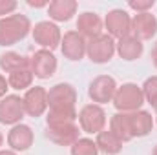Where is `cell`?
Here are the masks:
<instances>
[{
  "mask_svg": "<svg viewBox=\"0 0 157 155\" xmlns=\"http://www.w3.org/2000/svg\"><path fill=\"white\" fill-rule=\"evenodd\" d=\"M26 115L24 100L18 95H6L0 100V124L17 126Z\"/></svg>",
  "mask_w": 157,
  "mask_h": 155,
  "instance_id": "obj_10",
  "label": "cell"
},
{
  "mask_svg": "<svg viewBox=\"0 0 157 155\" xmlns=\"http://www.w3.org/2000/svg\"><path fill=\"white\" fill-rule=\"evenodd\" d=\"M22 100H24L26 115L33 117V119L44 115L48 110V89L42 86H31L26 91V95L22 97Z\"/></svg>",
  "mask_w": 157,
  "mask_h": 155,
  "instance_id": "obj_13",
  "label": "cell"
},
{
  "mask_svg": "<svg viewBox=\"0 0 157 155\" xmlns=\"http://www.w3.org/2000/svg\"><path fill=\"white\" fill-rule=\"evenodd\" d=\"M80 135L75 122H49L46 124V137L59 146H73Z\"/></svg>",
  "mask_w": 157,
  "mask_h": 155,
  "instance_id": "obj_6",
  "label": "cell"
},
{
  "mask_svg": "<svg viewBox=\"0 0 157 155\" xmlns=\"http://www.w3.org/2000/svg\"><path fill=\"white\" fill-rule=\"evenodd\" d=\"M35 141V133L28 124H17L9 130L7 133V144L13 152H26L33 146Z\"/></svg>",
  "mask_w": 157,
  "mask_h": 155,
  "instance_id": "obj_16",
  "label": "cell"
},
{
  "mask_svg": "<svg viewBox=\"0 0 157 155\" xmlns=\"http://www.w3.org/2000/svg\"><path fill=\"white\" fill-rule=\"evenodd\" d=\"M2 142H4V135L0 133V146H2Z\"/></svg>",
  "mask_w": 157,
  "mask_h": 155,
  "instance_id": "obj_32",
  "label": "cell"
},
{
  "mask_svg": "<svg viewBox=\"0 0 157 155\" xmlns=\"http://www.w3.org/2000/svg\"><path fill=\"white\" fill-rule=\"evenodd\" d=\"M17 2L15 0H0V17L4 18V17H9V15H13V11L17 9Z\"/></svg>",
  "mask_w": 157,
  "mask_h": 155,
  "instance_id": "obj_26",
  "label": "cell"
},
{
  "mask_svg": "<svg viewBox=\"0 0 157 155\" xmlns=\"http://www.w3.org/2000/svg\"><path fill=\"white\" fill-rule=\"evenodd\" d=\"M152 62L157 68V40H155V44H154V47H152Z\"/></svg>",
  "mask_w": 157,
  "mask_h": 155,
  "instance_id": "obj_29",
  "label": "cell"
},
{
  "mask_svg": "<svg viewBox=\"0 0 157 155\" xmlns=\"http://www.w3.org/2000/svg\"><path fill=\"white\" fill-rule=\"evenodd\" d=\"M112 102L119 113H132V112L141 110V106L144 104V95H143L141 86L133 82H126L122 86H117V91Z\"/></svg>",
  "mask_w": 157,
  "mask_h": 155,
  "instance_id": "obj_4",
  "label": "cell"
},
{
  "mask_svg": "<svg viewBox=\"0 0 157 155\" xmlns=\"http://www.w3.org/2000/svg\"><path fill=\"white\" fill-rule=\"evenodd\" d=\"M0 68L6 73L17 71V70H22V68H29V59L17 53V51H6V53L0 55Z\"/></svg>",
  "mask_w": 157,
  "mask_h": 155,
  "instance_id": "obj_21",
  "label": "cell"
},
{
  "mask_svg": "<svg viewBox=\"0 0 157 155\" xmlns=\"http://www.w3.org/2000/svg\"><path fill=\"white\" fill-rule=\"evenodd\" d=\"M157 33V18L148 11V13H137L132 18V31L130 35L137 40H150Z\"/></svg>",
  "mask_w": 157,
  "mask_h": 155,
  "instance_id": "obj_14",
  "label": "cell"
},
{
  "mask_svg": "<svg viewBox=\"0 0 157 155\" xmlns=\"http://www.w3.org/2000/svg\"><path fill=\"white\" fill-rule=\"evenodd\" d=\"M71 155H99V148L95 144V141L91 139H78L73 146H70Z\"/></svg>",
  "mask_w": 157,
  "mask_h": 155,
  "instance_id": "obj_23",
  "label": "cell"
},
{
  "mask_svg": "<svg viewBox=\"0 0 157 155\" xmlns=\"http://www.w3.org/2000/svg\"><path fill=\"white\" fill-rule=\"evenodd\" d=\"M154 4H155V0H130L128 7L137 13H148L154 7Z\"/></svg>",
  "mask_w": 157,
  "mask_h": 155,
  "instance_id": "obj_25",
  "label": "cell"
},
{
  "mask_svg": "<svg viewBox=\"0 0 157 155\" xmlns=\"http://www.w3.org/2000/svg\"><path fill=\"white\" fill-rule=\"evenodd\" d=\"M28 6H29V7H48L49 2H46V0H39V2H35V0H28Z\"/></svg>",
  "mask_w": 157,
  "mask_h": 155,
  "instance_id": "obj_28",
  "label": "cell"
},
{
  "mask_svg": "<svg viewBox=\"0 0 157 155\" xmlns=\"http://www.w3.org/2000/svg\"><path fill=\"white\" fill-rule=\"evenodd\" d=\"M104 26L108 29V35L112 39H124L130 35L132 31V17L124 11V9H112L106 18H104Z\"/></svg>",
  "mask_w": 157,
  "mask_h": 155,
  "instance_id": "obj_11",
  "label": "cell"
},
{
  "mask_svg": "<svg viewBox=\"0 0 157 155\" xmlns=\"http://www.w3.org/2000/svg\"><path fill=\"white\" fill-rule=\"evenodd\" d=\"M155 119L152 117L150 112L137 110L132 113H115L110 119V131L117 137L119 141L130 142L135 137H146L154 130Z\"/></svg>",
  "mask_w": 157,
  "mask_h": 155,
  "instance_id": "obj_1",
  "label": "cell"
},
{
  "mask_svg": "<svg viewBox=\"0 0 157 155\" xmlns=\"http://www.w3.org/2000/svg\"><path fill=\"white\" fill-rule=\"evenodd\" d=\"M31 35H33V40L39 46H42V49H49V51H53L55 47H59L60 42H62L60 28L55 22H49V20L37 22L35 28L31 29Z\"/></svg>",
  "mask_w": 157,
  "mask_h": 155,
  "instance_id": "obj_8",
  "label": "cell"
},
{
  "mask_svg": "<svg viewBox=\"0 0 157 155\" xmlns=\"http://www.w3.org/2000/svg\"><path fill=\"white\" fill-rule=\"evenodd\" d=\"M77 7L75 0H53L48 6V15L55 22H68L77 13Z\"/></svg>",
  "mask_w": 157,
  "mask_h": 155,
  "instance_id": "obj_18",
  "label": "cell"
},
{
  "mask_svg": "<svg viewBox=\"0 0 157 155\" xmlns=\"http://www.w3.org/2000/svg\"><path fill=\"white\" fill-rule=\"evenodd\" d=\"M29 68L37 78H49L57 71V57L49 49H39L31 55Z\"/></svg>",
  "mask_w": 157,
  "mask_h": 155,
  "instance_id": "obj_12",
  "label": "cell"
},
{
  "mask_svg": "<svg viewBox=\"0 0 157 155\" xmlns=\"http://www.w3.org/2000/svg\"><path fill=\"white\" fill-rule=\"evenodd\" d=\"M33 71L31 68H22V70H17V71H11L7 75V84L11 89H17V91H22V89H29L31 84H33Z\"/></svg>",
  "mask_w": 157,
  "mask_h": 155,
  "instance_id": "obj_22",
  "label": "cell"
},
{
  "mask_svg": "<svg viewBox=\"0 0 157 155\" xmlns=\"http://www.w3.org/2000/svg\"><path fill=\"white\" fill-rule=\"evenodd\" d=\"M0 155H17V152H13V150H0Z\"/></svg>",
  "mask_w": 157,
  "mask_h": 155,
  "instance_id": "obj_30",
  "label": "cell"
},
{
  "mask_svg": "<svg viewBox=\"0 0 157 155\" xmlns=\"http://www.w3.org/2000/svg\"><path fill=\"white\" fill-rule=\"evenodd\" d=\"M31 22L26 15L15 13L0 18V46L9 47L20 40H24L31 31Z\"/></svg>",
  "mask_w": 157,
  "mask_h": 155,
  "instance_id": "obj_3",
  "label": "cell"
},
{
  "mask_svg": "<svg viewBox=\"0 0 157 155\" xmlns=\"http://www.w3.org/2000/svg\"><path fill=\"white\" fill-rule=\"evenodd\" d=\"M152 155H157V144L154 146V150H152Z\"/></svg>",
  "mask_w": 157,
  "mask_h": 155,
  "instance_id": "obj_31",
  "label": "cell"
},
{
  "mask_svg": "<svg viewBox=\"0 0 157 155\" xmlns=\"http://www.w3.org/2000/svg\"><path fill=\"white\" fill-rule=\"evenodd\" d=\"M155 124H157V113H155Z\"/></svg>",
  "mask_w": 157,
  "mask_h": 155,
  "instance_id": "obj_33",
  "label": "cell"
},
{
  "mask_svg": "<svg viewBox=\"0 0 157 155\" xmlns=\"http://www.w3.org/2000/svg\"><path fill=\"white\" fill-rule=\"evenodd\" d=\"M117 91V82L110 75H99L88 86V95L93 100V104H106L113 100V95Z\"/></svg>",
  "mask_w": 157,
  "mask_h": 155,
  "instance_id": "obj_9",
  "label": "cell"
},
{
  "mask_svg": "<svg viewBox=\"0 0 157 155\" xmlns=\"http://www.w3.org/2000/svg\"><path fill=\"white\" fill-rule=\"evenodd\" d=\"M95 144H97L99 152H102V153H106V155H117L122 150V142L119 141L110 130H102L101 133H97Z\"/></svg>",
  "mask_w": 157,
  "mask_h": 155,
  "instance_id": "obj_20",
  "label": "cell"
},
{
  "mask_svg": "<svg viewBox=\"0 0 157 155\" xmlns=\"http://www.w3.org/2000/svg\"><path fill=\"white\" fill-rule=\"evenodd\" d=\"M77 89L70 82H59L48 91V115L46 124L49 122H75L77 120Z\"/></svg>",
  "mask_w": 157,
  "mask_h": 155,
  "instance_id": "obj_2",
  "label": "cell"
},
{
  "mask_svg": "<svg viewBox=\"0 0 157 155\" xmlns=\"http://www.w3.org/2000/svg\"><path fill=\"white\" fill-rule=\"evenodd\" d=\"M86 42L82 35H78L77 31H68L64 33L62 42H60V51L64 55V59L71 60V62H77L82 60L84 55H86Z\"/></svg>",
  "mask_w": 157,
  "mask_h": 155,
  "instance_id": "obj_15",
  "label": "cell"
},
{
  "mask_svg": "<svg viewBox=\"0 0 157 155\" xmlns=\"http://www.w3.org/2000/svg\"><path fill=\"white\" fill-rule=\"evenodd\" d=\"M7 89H9V84H7V78L4 77V75H0V100L6 97V93H7Z\"/></svg>",
  "mask_w": 157,
  "mask_h": 155,
  "instance_id": "obj_27",
  "label": "cell"
},
{
  "mask_svg": "<svg viewBox=\"0 0 157 155\" xmlns=\"http://www.w3.org/2000/svg\"><path fill=\"white\" fill-rule=\"evenodd\" d=\"M77 33L88 40L102 35V20H101V17L97 13H91V11L80 13L77 18Z\"/></svg>",
  "mask_w": 157,
  "mask_h": 155,
  "instance_id": "obj_17",
  "label": "cell"
},
{
  "mask_svg": "<svg viewBox=\"0 0 157 155\" xmlns=\"http://www.w3.org/2000/svg\"><path fill=\"white\" fill-rule=\"evenodd\" d=\"M115 51L119 53V57H121L122 60L132 62V60L141 59V55H143V51H144V46H143L141 40H137V39H133L132 35H128V37H124V39H121L117 42Z\"/></svg>",
  "mask_w": 157,
  "mask_h": 155,
  "instance_id": "obj_19",
  "label": "cell"
},
{
  "mask_svg": "<svg viewBox=\"0 0 157 155\" xmlns=\"http://www.w3.org/2000/svg\"><path fill=\"white\" fill-rule=\"evenodd\" d=\"M78 124H80V130L86 131V133H101L106 126V112L102 110V106L99 104H86L82 106V110L78 112Z\"/></svg>",
  "mask_w": 157,
  "mask_h": 155,
  "instance_id": "obj_7",
  "label": "cell"
},
{
  "mask_svg": "<svg viewBox=\"0 0 157 155\" xmlns=\"http://www.w3.org/2000/svg\"><path fill=\"white\" fill-rule=\"evenodd\" d=\"M117 42L112 39L108 33H102L95 39H90L86 42V55L93 64H106L115 55Z\"/></svg>",
  "mask_w": 157,
  "mask_h": 155,
  "instance_id": "obj_5",
  "label": "cell"
},
{
  "mask_svg": "<svg viewBox=\"0 0 157 155\" xmlns=\"http://www.w3.org/2000/svg\"><path fill=\"white\" fill-rule=\"evenodd\" d=\"M141 89H143L144 100H148V104L154 108V112L157 113V75L146 78L144 84L141 86Z\"/></svg>",
  "mask_w": 157,
  "mask_h": 155,
  "instance_id": "obj_24",
  "label": "cell"
}]
</instances>
